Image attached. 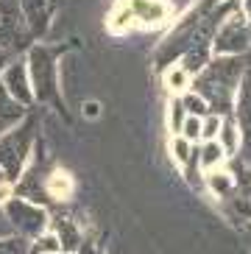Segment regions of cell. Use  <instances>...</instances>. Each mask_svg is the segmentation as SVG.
Returning <instances> with one entry per match:
<instances>
[{"instance_id": "52a82bcc", "label": "cell", "mask_w": 251, "mask_h": 254, "mask_svg": "<svg viewBox=\"0 0 251 254\" xmlns=\"http://www.w3.org/2000/svg\"><path fill=\"white\" fill-rule=\"evenodd\" d=\"M251 45V34L243 20H229L215 37V51L218 53H243Z\"/></svg>"}, {"instance_id": "484cf974", "label": "cell", "mask_w": 251, "mask_h": 254, "mask_svg": "<svg viewBox=\"0 0 251 254\" xmlns=\"http://www.w3.org/2000/svg\"><path fill=\"white\" fill-rule=\"evenodd\" d=\"M249 11H251V0H249Z\"/></svg>"}, {"instance_id": "2e32d148", "label": "cell", "mask_w": 251, "mask_h": 254, "mask_svg": "<svg viewBox=\"0 0 251 254\" xmlns=\"http://www.w3.org/2000/svg\"><path fill=\"white\" fill-rule=\"evenodd\" d=\"M223 157V148L221 145H215V142H207L204 148H201V162H204V168H209V165H218Z\"/></svg>"}, {"instance_id": "4fadbf2b", "label": "cell", "mask_w": 251, "mask_h": 254, "mask_svg": "<svg viewBox=\"0 0 251 254\" xmlns=\"http://www.w3.org/2000/svg\"><path fill=\"white\" fill-rule=\"evenodd\" d=\"M0 254H31V243L17 235H8L0 240Z\"/></svg>"}, {"instance_id": "e0dca14e", "label": "cell", "mask_w": 251, "mask_h": 254, "mask_svg": "<svg viewBox=\"0 0 251 254\" xmlns=\"http://www.w3.org/2000/svg\"><path fill=\"white\" fill-rule=\"evenodd\" d=\"M59 252V240H56V235H48V238H39L34 246H31V254H56Z\"/></svg>"}, {"instance_id": "cb8c5ba5", "label": "cell", "mask_w": 251, "mask_h": 254, "mask_svg": "<svg viewBox=\"0 0 251 254\" xmlns=\"http://www.w3.org/2000/svg\"><path fill=\"white\" fill-rule=\"evenodd\" d=\"M56 254H75V252H56Z\"/></svg>"}, {"instance_id": "5bb4252c", "label": "cell", "mask_w": 251, "mask_h": 254, "mask_svg": "<svg viewBox=\"0 0 251 254\" xmlns=\"http://www.w3.org/2000/svg\"><path fill=\"white\" fill-rule=\"evenodd\" d=\"M182 106H185V112L192 115V118H198V115H207L209 112L207 101H204L201 95H187L185 101H182Z\"/></svg>"}, {"instance_id": "9a60e30c", "label": "cell", "mask_w": 251, "mask_h": 254, "mask_svg": "<svg viewBox=\"0 0 251 254\" xmlns=\"http://www.w3.org/2000/svg\"><path fill=\"white\" fill-rule=\"evenodd\" d=\"M223 134V148L226 151H235V145H237V131H235V120L232 118H226L221 123V128H218Z\"/></svg>"}, {"instance_id": "277c9868", "label": "cell", "mask_w": 251, "mask_h": 254, "mask_svg": "<svg viewBox=\"0 0 251 254\" xmlns=\"http://www.w3.org/2000/svg\"><path fill=\"white\" fill-rule=\"evenodd\" d=\"M31 81H34V95L39 101H56V67H53L51 53L45 48H34L28 59Z\"/></svg>"}, {"instance_id": "d6986e66", "label": "cell", "mask_w": 251, "mask_h": 254, "mask_svg": "<svg viewBox=\"0 0 251 254\" xmlns=\"http://www.w3.org/2000/svg\"><path fill=\"white\" fill-rule=\"evenodd\" d=\"M218 128H221V120H218V118H209L207 123H204V128H201V134H204V137H212V134H218Z\"/></svg>"}, {"instance_id": "ffe728a7", "label": "cell", "mask_w": 251, "mask_h": 254, "mask_svg": "<svg viewBox=\"0 0 251 254\" xmlns=\"http://www.w3.org/2000/svg\"><path fill=\"white\" fill-rule=\"evenodd\" d=\"M11 235V226L6 221V212H0V238H8Z\"/></svg>"}, {"instance_id": "5b68a950", "label": "cell", "mask_w": 251, "mask_h": 254, "mask_svg": "<svg viewBox=\"0 0 251 254\" xmlns=\"http://www.w3.org/2000/svg\"><path fill=\"white\" fill-rule=\"evenodd\" d=\"M232 201V209L237 215L251 221V168L243 162L235 165V176H232V193L226 195Z\"/></svg>"}, {"instance_id": "30bf717a", "label": "cell", "mask_w": 251, "mask_h": 254, "mask_svg": "<svg viewBox=\"0 0 251 254\" xmlns=\"http://www.w3.org/2000/svg\"><path fill=\"white\" fill-rule=\"evenodd\" d=\"M22 112H25V109H22L11 95H8L6 87L0 84V137L6 134V131H11V126L22 118Z\"/></svg>"}, {"instance_id": "9c48e42d", "label": "cell", "mask_w": 251, "mask_h": 254, "mask_svg": "<svg viewBox=\"0 0 251 254\" xmlns=\"http://www.w3.org/2000/svg\"><path fill=\"white\" fill-rule=\"evenodd\" d=\"M53 6H56V0H20V11L28 17L34 34H39L48 25V20L53 14Z\"/></svg>"}, {"instance_id": "8992f818", "label": "cell", "mask_w": 251, "mask_h": 254, "mask_svg": "<svg viewBox=\"0 0 251 254\" xmlns=\"http://www.w3.org/2000/svg\"><path fill=\"white\" fill-rule=\"evenodd\" d=\"M3 87H6V92L14 98L20 106L34 104V87H31V81H28V67H25L20 59L8 64L6 75H3Z\"/></svg>"}, {"instance_id": "3957f363", "label": "cell", "mask_w": 251, "mask_h": 254, "mask_svg": "<svg viewBox=\"0 0 251 254\" xmlns=\"http://www.w3.org/2000/svg\"><path fill=\"white\" fill-rule=\"evenodd\" d=\"M6 221L11 226L17 238L22 240H34V238H42L45 226H48V215H45L42 207H34L31 201H22V198H11L6 204Z\"/></svg>"}, {"instance_id": "6da1fadb", "label": "cell", "mask_w": 251, "mask_h": 254, "mask_svg": "<svg viewBox=\"0 0 251 254\" xmlns=\"http://www.w3.org/2000/svg\"><path fill=\"white\" fill-rule=\"evenodd\" d=\"M246 70V59L240 56H229V59H215L195 81V95L207 101L212 112H229L232 101H235L237 81Z\"/></svg>"}, {"instance_id": "603a6c76", "label": "cell", "mask_w": 251, "mask_h": 254, "mask_svg": "<svg viewBox=\"0 0 251 254\" xmlns=\"http://www.w3.org/2000/svg\"><path fill=\"white\" fill-rule=\"evenodd\" d=\"M243 235H246V240L251 243V224H249V226H243Z\"/></svg>"}, {"instance_id": "8fae6325", "label": "cell", "mask_w": 251, "mask_h": 254, "mask_svg": "<svg viewBox=\"0 0 251 254\" xmlns=\"http://www.w3.org/2000/svg\"><path fill=\"white\" fill-rule=\"evenodd\" d=\"M53 226H56V240H59V246H64V252H73V249L78 246V229H75L67 218H56Z\"/></svg>"}, {"instance_id": "44dd1931", "label": "cell", "mask_w": 251, "mask_h": 254, "mask_svg": "<svg viewBox=\"0 0 251 254\" xmlns=\"http://www.w3.org/2000/svg\"><path fill=\"white\" fill-rule=\"evenodd\" d=\"M176 154H179V159H187V140L176 142Z\"/></svg>"}, {"instance_id": "ac0fdd59", "label": "cell", "mask_w": 251, "mask_h": 254, "mask_svg": "<svg viewBox=\"0 0 251 254\" xmlns=\"http://www.w3.org/2000/svg\"><path fill=\"white\" fill-rule=\"evenodd\" d=\"M182 128H185L187 140H195V137L201 134V123H198V118H192V115H187V120L182 123Z\"/></svg>"}, {"instance_id": "d4e9b609", "label": "cell", "mask_w": 251, "mask_h": 254, "mask_svg": "<svg viewBox=\"0 0 251 254\" xmlns=\"http://www.w3.org/2000/svg\"><path fill=\"white\" fill-rule=\"evenodd\" d=\"M3 179H6V176H3V171H0V182H3Z\"/></svg>"}, {"instance_id": "7c38bea8", "label": "cell", "mask_w": 251, "mask_h": 254, "mask_svg": "<svg viewBox=\"0 0 251 254\" xmlns=\"http://www.w3.org/2000/svg\"><path fill=\"white\" fill-rule=\"evenodd\" d=\"M240 120H243L246 145H249V157H251V70H249V78H246L243 101H240Z\"/></svg>"}, {"instance_id": "7402d4cb", "label": "cell", "mask_w": 251, "mask_h": 254, "mask_svg": "<svg viewBox=\"0 0 251 254\" xmlns=\"http://www.w3.org/2000/svg\"><path fill=\"white\" fill-rule=\"evenodd\" d=\"M6 59H8V53L3 51V48H0V67H3V64H6Z\"/></svg>"}, {"instance_id": "ba28073f", "label": "cell", "mask_w": 251, "mask_h": 254, "mask_svg": "<svg viewBox=\"0 0 251 254\" xmlns=\"http://www.w3.org/2000/svg\"><path fill=\"white\" fill-rule=\"evenodd\" d=\"M20 0H0V42L3 45H11L20 39Z\"/></svg>"}, {"instance_id": "7a4b0ae2", "label": "cell", "mask_w": 251, "mask_h": 254, "mask_svg": "<svg viewBox=\"0 0 251 254\" xmlns=\"http://www.w3.org/2000/svg\"><path fill=\"white\" fill-rule=\"evenodd\" d=\"M34 128H37V123L25 120L20 128H11L0 137V171L6 179L14 182L22 173V165L31 151V140H34Z\"/></svg>"}]
</instances>
